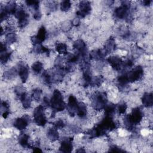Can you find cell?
Segmentation results:
<instances>
[{
	"label": "cell",
	"instance_id": "cell-1",
	"mask_svg": "<svg viewBox=\"0 0 153 153\" xmlns=\"http://www.w3.org/2000/svg\"><path fill=\"white\" fill-rule=\"evenodd\" d=\"M50 105L53 109V112L54 114H55L56 112H60L64 110L65 104L63 101L62 93L59 90H55L53 91V96L50 101Z\"/></svg>",
	"mask_w": 153,
	"mask_h": 153
},
{
	"label": "cell",
	"instance_id": "cell-2",
	"mask_svg": "<svg viewBox=\"0 0 153 153\" xmlns=\"http://www.w3.org/2000/svg\"><path fill=\"white\" fill-rule=\"evenodd\" d=\"M143 118V114L139 108L133 109L131 112L126 118L125 123L128 128H131L139 124Z\"/></svg>",
	"mask_w": 153,
	"mask_h": 153
},
{
	"label": "cell",
	"instance_id": "cell-3",
	"mask_svg": "<svg viewBox=\"0 0 153 153\" xmlns=\"http://www.w3.org/2000/svg\"><path fill=\"white\" fill-rule=\"evenodd\" d=\"M107 103V96L104 92L97 93L93 100V106L96 110H101L105 108Z\"/></svg>",
	"mask_w": 153,
	"mask_h": 153
},
{
	"label": "cell",
	"instance_id": "cell-4",
	"mask_svg": "<svg viewBox=\"0 0 153 153\" xmlns=\"http://www.w3.org/2000/svg\"><path fill=\"white\" fill-rule=\"evenodd\" d=\"M44 106H37L33 111V120L39 126H44L47 123V119L44 114Z\"/></svg>",
	"mask_w": 153,
	"mask_h": 153
},
{
	"label": "cell",
	"instance_id": "cell-5",
	"mask_svg": "<svg viewBox=\"0 0 153 153\" xmlns=\"http://www.w3.org/2000/svg\"><path fill=\"white\" fill-rule=\"evenodd\" d=\"M14 15L18 20L19 26L21 28L25 27L28 23V14L22 8H17Z\"/></svg>",
	"mask_w": 153,
	"mask_h": 153
},
{
	"label": "cell",
	"instance_id": "cell-6",
	"mask_svg": "<svg viewBox=\"0 0 153 153\" xmlns=\"http://www.w3.org/2000/svg\"><path fill=\"white\" fill-rule=\"evenodd\" d=\"M143 75V68L140 66H137L128 73L126 74L128 82H133L139 80Z\"/></svg>",
	"mask_w": 153,
	"mask_h": 153
},
{
	"label": "cell",
	"instance_id": "cell-7",
	"mask_svg": "<svg viewBox=\"0 0 153 153\" xmlns=\"http://www.w3.org/2000/svg\"><path fill=\"white\" fill-rule=\"evenodd\" d=\"M130 2L123 1L121 5L117 7L114 11L115 16L118 19H124L128 15V10L130 8Z\"/></svg>",
	"mask_w": 153,
	"mask_h": 153
},
{
	"label": "cell",
	"instance_id": "cell-8",
	"mask_svg": "<svg viewBox=\"0 0 153 153\" xmlns=\"http://www.w3.org/2000/svg\"><path fill=\"white\" fill-rule=\"evenodd\" d=\"M91 5L88 1H82L79 4V10L76 11V15L79 17H84L90 13Z\"/></svg>",
	"mask_w": 153,
	"mask_h": 153
},
{
	"label": "cell",
	"instance_id": "cell-9",
	"mask_svg": "<svg viewBox=\"0 0 153 153\" xmlns=\"http://www.w3.org/2000/svg\"><path fill=\"white\" fill-rule=\"evenodd\" d=\"M73 47L77 51V54H78L80 56L85 58V57L87 56L86 44L82 39L76 40L74 42Z\"/></svg>",
	"mask_w": 153,
	"mask_h": 153
},
{
	"label": "cell",
	"instance_id": "cell-10",
	"mask_svg": "<svg viewBox=\"0 0 153 153\" xmlns=\"http://www.w3.org/2000/svg\"><path fill=\"white\" fill-rule=\"evenodd\" d=\"M78 102H77V100L75 96L73 95L69 96L68 98V106L67 109L69 114L71 116H74L75 114L76 113V109L78 107Z\"/></svg>",
	"mask_w": 153,
	"mask_h": 153
},
{
	"label": "cell",
	"instance_id": "cell-11",
	"mask_svg": "<svg viewBox=\"0 0 153 153\" xmlns=\"http://www.w3.org/2000/svg\"><path fill=\"white\" fill-rule=\"evenodd\" d=\"M29 118L28 116H23L17 118L14 123V126L19 130H22L26 128L29 124Z\"/></svg>",
	"mask_w": 153,
	"mask_h": 153
},
{
	"label": "cell",
	"instance_id": "cell-12",
	"mask_svg": "<svg viewBox=\"0 0 153 153\" xmlns=\"http://www.w3.org/2000/svg\"><path fill=\"white\" fill-rule=\"evenodd\" d=\"M108 62L111 67L116 71L120 70L123 67V62L118 57L110 56L108 59Z\"/></svg>",
	"mask_w": 153,
	"mask_h": 153
},
{
	"label": "cell",
	"instance_id": "cell-13",
	"mask_svg": "<svg viewBox=\"0 0 153 153\" xmlns=\"http://www.w3.org/2000/svg\"><path fill=\"white\" fill-rule=\"evenodd\" d=\"M72 140V139L71 138H67L63 140L60 147V151L63 152H71L73 148Z\"/></svg>",
	"mask_w": 153,
	"mask_h": 153
},
{
	"label": "cell",
	"instance_id": "cell-14",
	"mask_svg": "<svg viewBox=\"0 0 153 153\" xmlns=\"http://www.w3.org/2000/svg\"><path fill=\"white\" fill-rule=\"evenodd\" d=\"M19 75L23 82H25L27 79L29 75V69L27 66L25 65H20L18 71Z\"/></svg>",
	"mask_w": 153,
	"mask_h": 153
},
{
	"label": "cell",
	"instance_id": "cell-15",
	"mask_svg": "<svg viewBox=\"0 0 153 153\" xmlns=\"http://www.w3.org/2000/svg\"><path fill=\"white\" fill-rule=\"evenodd\" d=\"M142 102L145 107L149 108L153 104V96L151 93H145L142 98Z\"/></svg>",
	"mask_w": 153,
	"mask_h": 153
},
{
	"label": "cell",
	"instance_id": "cell-16",
	"mask_svg": "<svg viewBox=\"0 0 153 153\" xmlns=\"http://www.w3.org/2000/svg\"><path fill=\"white\" fill-rule=\"evenodd\" d=\"M20 99L25 109H27L31 105V100L26 93L23 92L20 94Z\"/></svg>",
	"mask_w": 153,
	"mask_h": 153
},
{
	"label": "cell",
	"instance_id": "cell-17",
	"mask_svg": "<svg viewBox=\"0 0 153 153\" xmlns=\"http://www.w3.org/2000/svg\"><path fill=\"white\" fill-rule=\"evenodd\" d=\"M115 49V40L112 37H111L105 43V52L106 53H111Z\"/></svg>",
	"mask_w": 153,
	"mask_h": 153
},
{
	"label": "cell",
	"instance_id": "cell-18",
	"mask_svg": "<svg viewBox=\"0 0 153 153\" xmlns=\"http://www.w3.org/2000/svg\"><path fill=\"white\" fill-rule=\"evenodd\" d=\"M47 137L52 141H55L59 139V134L57 128L55 127H53L48 130Z\"/></svg>",
	"mask_w": 153,
	"mask_h": 153
},
{
	"label": "cell",
	"instance_id": "cell-19",
	"mask_svg": "<svg viewBox=\"0 0 153 153\" xmlns=\"http://www.w3.org/2000/svg\"><path fill=\"white\" fill-rule=\"evenodd\" d=\"M87 107L86 105L82 103H78L77 109H76V114L81 118L84 117L87 115Z\"/></svg>",
	"mask_w": 153,
	"mask_h": 153
},
{
	"label": "cell",
	"instance_id": "cell-20",
	"mask_svg": "<svg viewBox=\"0 0 153 153\" xmlns=\"http://www.w3.org/2000/svg\"><path fill=\"white\" fill-rule=\"evenodd\" d=\"M104 53H105V52H103L100 49L94 50L90 53V58L96 60H100L101 59L103 58L105 55H106V54Z\"/></svg>",
	"mask_w": 153,
	"mask_h": 153
},
{
	"label": "cell",
	"instance_id": "cell-21",
	"mask_svg": "<svg viewBox=\"0 0 153 153\" xmlns=\"http://www.w3.org/2000/svg\"><path fill=\"white\" fill-rule=\"evenodd\" d=\"M29 136L27 134L24 133L21 134L19 138V144L23 148L30 147V145L29 144Z\"/></svg>",
	"mask_w": 153,
	"mask_h": 153
},
{
	"label": "cell",
	"instance_id": "cell-22",
	"mask_svg": "<svg viewBox=\"0 0 153 153\" xmlns=\"http://www.w3.org/2000/svg\"><path fill=\"white\" fill-rule=\"evenodd\" d=\"M56 50L60 54H67L68 48L67 45L63 42L57 43L56 45Z\"/></svg>",
	"mask_w": 153,
	"mask_h": 153
},
{
	"label": "cell",
	"instance_id": "cell-23",
	"mask_svg": "<svg viewBox=\"0 0 153 153\" xmlns=\"http://www.w3.org/2000/svg\"><path fill=\"white\" fill-rule=\"evenodd\" d=\"M9 105L5 101L1 103V113L4 118H6L9 115Z\"/></svg>",
	"mask_w": 153,
	"mask_h": 153
},
{
	"label": "cell",
	"instance_id": "cell-24",
	"mask_svg": "<svg viewBox=\"0 0 153 153\" xmlns=\"http://www.w3.org/2000/svg\"><path fill=\"white\" fill-rule=\"evenodd\" d=\"M1 52V62L2 63H6L10 59L11 53L5 50L3 51H0Z\"/></svg>",
	"mask_w": 153,
	"mask_h": 153
},
{
	"label": "cell",
	"instance_id": "cell-25",
	"mask_svg": "<svg viewBox=\"0 0 153 153\" xmlns=\"http://www.w3.org/2000/svg\"><path fill=\"white\" fill-rule=\"evenodd\" d=\"M104 108H105V115L112 117V115L113 114V113L115 110V106L114 104L106 105Z\"/></svg>",
	"mask_w": 153,
	"mask_h": 153
},
{
	"label": "cell",
	"instance_id": "cell-26",
	"mask_svg": "<svg viewBox=\"0 0 153 153\" xmlns=\"http://www.w3.org/2000/svg\"><path fill=\"white\" fill-rule=\"evenodd\" d=\"M32 69L35 74H39L42 70V63L39 61L34 62L32 65Z\"/></svg>",
	"mask_w": 153,
	"mask_h": 153
},
{
	"label": "cell",
	"instance_id": "cell-27",
	"mask_svg": "<svg viewBox=\"0 0 153 153\" xmlns=\"http://www.w3.org/2000/svg\"><path fill=\"white\" fill-rule=\"evenodd\" d=\"M5 39L7 42L8 44H13L16 41L17 37L14 33L13 32H9L5 36Z\"/></svg>",
	"mask_w": 153,
	"mask_h": 153
},
{
	"label": "cell",
	"instance_id": "cell-28",
	"mask_svg": "<svg viewBox=\"0 0 153 153\" xmlns=\"http://www.w3.org/2000/svg\"><path fill=\"white\" fill-rule=\"evenodd\" d=\"M71 7V2L70 1H63L60 4V9L62 11H67Z\"/></svg>",
	"mask_w": 153,
	"mask_h": 153
},
{
	"label": "cell",
	"instance_id": "cell-29",
	"mask_svg": "<svg viewBox=\"0 0 153 153\" xmlns=\"http://www.w3.org/2000/svg\"><path fill=\"white\" fill-rule=\"evenodd\" d=\"M41 94H42V90L39 88H36L32 91V98L36 101H39L41 99Z\"/></svg>",
	"mask_w": 153,
	"mask_h": 153
},
{
	"label": "cell",
	"instance_id": "cell-30",
	"mask_svg": "<svg viewBox=\"0 0 153 153\" xmlns=\"http://www.w3.org/2000/svg\"><path fill=\"white\" fill-rule=\"evenodd\" d=\"M25 2L26 3V4L28 6L31 7L33 9H34L35 11L39 10V1H26Z\"/></svg>",
	"mask_w": 153,
	"mask_h": 153
},
{
	"label": "cell",
	"instance_id": "cell-31",
	"mask_svg": "<svg viewBox=\"0 0 153 153\" xmlns=\"http://www.w3.org/2000/svg\"><path fill=\"white\" fill-rule=\"evenodd\" d=\"M127 106L126 104V103L123 102V103L120 104L119 106H118V108L119 114H123L126 112V111L127 109Z\"/></svg>",
	"mask_w": 153,
	"mask_h": 153
},
{
	"label": "cell",
	"instance_id": "cell-32",
	"mask_svg": "<svg viewBox=\"0 0 153 153\" xmlns=\"http://www.w3.org/2000/svg\"><path fill=\"white\" fill-rule=\"evenodd\" d=\"M64 126H65V124L62 120H59L54 123V127L57 129V128H62L64 127Z\"/></svg>",
	"mask_w": 153,
	"mask_h": 153
},
{
	"label": "cell",
	"instance_id": "cell-33",
	"mask_svg": "<svg viewBox=\"0 0 153 153\" xmlns=\"http://www.w3.org/2000/svg\"><path fill=\"white\" fill-rule=\"evenodd\" d=\"M41 16H41V13L39 11V10L35 11V13H34V14L33 15V18L35 20H40L41 18Z\"/></svg>",
	"mask_w": 153,
	"mask_h": 153
},
{
	"label": "cell",
	"instance_id": "cell-34",
	"mask_svg": "<svg viewBox=\"0 0 153 153\" xmlns=\"http://www.w3.org/2000/svg\"><path fill=\"white\" fill-rule=\"evenodd\" d=\"M109 151H111V152H123L124 151L122 150V149H121L120 148H118V147L116 146H112V147L110 148Z\"/></svg>",
	"mask_w": 153,
	"mask_h": 153
},
{
	"label": "cell",
	"instance_id": "cell-35",
	"mask_svg": "<svg viewBox=\"0 0 153 153\" xmlns=\"http://www.w3.org/2000/svg\"><path fill=\"white\" fill-rule=\"evenodd\" d=\"M79 23V20L78 19H75L73 20V22H72L73 25H75V26L78 25Z\"/></svg>",
	"mask_w": 153,
	"mask_h": 153
},
{
	"label": "cell",
	"instance_id": "cell-36",
	"mask_svg": "<svg viewBox=\"0 0 153 153\" xmlns=\"http://www.w3.org/2000/svg\"><path fill=\"white\" fill-rule=\"evenodd\" d=\"M151 2V1H143V4H144V5H149Z\"/></svg>",
	"mask_w": 153,
	"mask_h": 153
},
{
	"label": "cell",
	"instance_id": "cell-37",
	"mask_svg": "<svg viewBox=\"0 0 153 153\" xmlns=\"http://www.w3.org/2000/svg\"><path fill=\"white\" fill-rule=\"evenodd\" d=\"M33 152H41L42 151L40 149V148H34L33 149Z\"/></svg>",
	"mask_w": 153,
	"mask_h": 153
},
{
	"label": "cell",
	"instance_id": "cell-38",
	"mask_svg": "<svg viewBox=\"0 0 153 153\" xmlns=\"http://www.w3.org/2000/svg\"><path fill=\"white\" fill-rule=\"evenodd\" d=\"M76 152H84L85 151L83 149V148H82V149H80L77 150Z\"/></svg>",
	"mask_w": 153,
	"mask_h": 153
}]
</instances>
